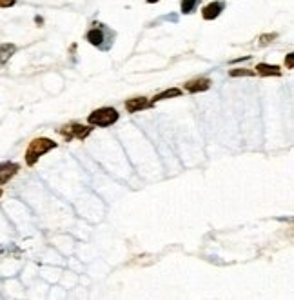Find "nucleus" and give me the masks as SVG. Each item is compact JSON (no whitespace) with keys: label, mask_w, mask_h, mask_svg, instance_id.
I'll return each instance as SVG.
<instances>
[{"label":"nucleus","mask_w":294,"mask_h":300,"mask_svg":"<svg viewBox=\"0 0 294 300\" xmlns=\"http://www.w3.org/2000/svg\"><path fill=\"white\" fill-rule=\"evenodd\" d=\"M56 142L51 140V138H46V136H38V138H33L31 142H29L28 149H26V164L28 166H35L36 162H38V158L42 155H46L47 151H51V149L56 148Z\"/></svg>","instance_id":"1"},{"label":"nucleus","mask_w":294,"mask_h":300,"mask_svg":"<svg viewBox=\"0 0 294 300\" xmlns=\"http://www.w3.org/2000/svg\"><path fill=\"white\" fill-rule=\"evenodd\" d=\"M224 2H211V4H207L204 9H202V16H204L205 20H214L220 16V13L224 11Z\"/></svg>","instance_id":"6"},{"label":"nucleus","mask_w":294,"mask_h":300,"mask_svg":"<svg viewBox=\"0 0 294 300\" xmlns=\"http://www.w3.org/2000/svg\"><path fill=\"white\" fill-rule=\"evenodd\" d=\"M18 171H20V166L16 162H2L0 164V186H2V184H8Z\"/></svg>","instance_id":"4"},{"label":"nucleus","mask_w":294,"mask_h":300,"mask_svg":"<svg viewBox=\"0 0 294 300\" xmlns=\"http://www.w3.org/2000/svg\"><path fill=\"white\" fill-rule=\"evenodd\" d=\"M87 42L93 44V46L96 47H102V40H104V31L100 29V27H93V29H89L86 35Z\"/></svg>","instance_id":"10"},{"label":"nucleus","mask_w":294,"mask_h":300,"mask_svg":"<svg viewBox=\"0 0 294 300\" xmlns=\"http://www.w3.org/2000/svg\"><path fill=\"white\" fill-rule=\"evenodd\" d=\"M285 64H287V69H292V66H294V55H292V53H289V55H287V60H285Z\"/></svg>","instance_id":"15"},{"label":"nucleus","mask_w":294,"mask_h":300,"mask_svg":"<svg viewBox=\"0 0 294 300\" xmlns=\"http://www.w3.org/2000/svg\"><path fill=\"white\" fill-rule=\"evenodd\" d=\"M0 197H2V189H0Z\"/></svg>","instance_id":"17"},{"label":"nucleus","mask_w":294,"mask_h":300,"mask_svg":"<svg viewBox=\"0 0 294 300\" xmlns=\"http://www.w3.org/2000/svg\"><path fill=\"white\" fill-rule=\"evenodd\" d=\"M147 2H149V4H154V2H158V0H147Z\"/></svg>","instance_id":"16"},{"label":"nucleus","mask_w":294,"mask_h":300,"mask_svg":"<svg viewBox=\"0 0 294 300\" xmlns=\"http://www.w3.org/2000/svg\"><path fill=\"white\" fill-rule=\"evenodd\" d=\"M182 95V90H178V87H173V90H165L162 91V93H158L156 97L153 98V102L151 104H154V102L158 100H165V98H171V97H180Z\"/></svg>","instance_id":"11"},{"label":"nucleus","mask_w":294,"mask_h":300,"mask_svg":"<svg viewBox=\"0 0 294 300\" xmlns=\"http://www.w3.org/2000/svg\"><path fill=\"white\" fill-rule=\"evenodd\" d=\"M149 105H153L149 100L145 97H138V98H131V100L126 102V109L129 111V113H138L140 109H145L149 108Z\"/></svg>","instance_id":"7"},{"label":"nucleus","mask_w":294,"mask_h":300,"mask_svg":"<svg viewBox=\"0 0 294 300\" xmlns=\"http://www.w3.org/2000/svg\"><path fill=\"white\" fill-rule=\"evenodd\" d=\"M16 0H0V8H13Z\"/></svg>","instance_id":"14"},{"label":"nucleus","mask_w":294,"mask_h":300,"mask_svg":"<svg viewBox=\"0 0 294 300\" xmlns=\"http://www.w3.org/2000/svg\"><path fill=\"white\" fill-rule=\"evenodd\" d=\"M93 131V128H89V126H82V124H76V122H73V124H67L64 126V128L58 129L60 135L66 138L67 142L73 140V138H79V140H84L86 136H89V133Z\"/></svg>","instance_id":"3"},{"label":"nucleus","mask_w":294,"mask_h":300,"mask_svg":"<svg viewBox=\"0 0 294 300\" xmlns=\"http://www.w3.org/2000/svg\"><path fill=\"white\" fill-rule=\"evenodd\" d=\"M196 4H198V0H182V4H180L182 13H185V15L192 13L194 11V8H196Z\"/></svg>","instance_id":"12"},{"label":"nucleus","mask_w":294,"mask_h":300,"mask_svg":"<svg viewBox=\"0 0 294 300\" xmlns=\"http://www.w3.org/2000/svg\"><path fill=\"white\" fill-rule=\"evenodd\" d=\"M256 73L262 75V77H280L282 75V69L278 66H271V64H258L256 66Z\"/></svg>","instance_id":"8"},{"label":"nucleus","mask_w":294,"mask_h":300,"mask_svg":"<svg viewBox=\"0 0 294 300\" xmlns=\"http://www.w3.org/2000/svg\"><path fill=\"white\" fill-rule=\"evenodd\" d=\"M15 51H16L15 44H0V67L11 59L13 55H15Z\"/></svg>","instance_id":"9"},{"label":"nucleus","mask_w":294,"mask_h":300,"mask_svg":"<svg viewBox=\"0 0 294 300\" xmlns=\"http://www.w3.org/2000/svg\"><path fill=\"white\" fill-rule=\"evenodd\" d=\"M254 71L251 69H232L231 71V77H252Z\"/></svg>","instance_id":"13"},{"label":"nucleus","mask_w":294,"mask_h":300,"mask_svg":"<svg viewBox=\"0 0 294 300\" xmlns=\"http://www.w3.org/2000/svg\"><path fill=\"white\" fill-rule=\"evenodd\" d=\"M212 82L209 80V78L205 77H200V78H192V80L185 82V91H189V93H200V91H207L209 87H211Z\"/></svg>","instance_id":"5"},{"label":"nucleus","mask_w":294,"mask_h":300,"mask_svg":"<svg viewBox=\"0 0 294 300\" xmlns=\"http://www.w3.org/2000/svg\"><path fill=\"white\" fill-rule=\"evenodd\" d=\"M116 120H118V111L114 108H100L87 117V122L91 126H98V128L113 126Z\"/></svg>","instance_id":"2"}]
</instances>
